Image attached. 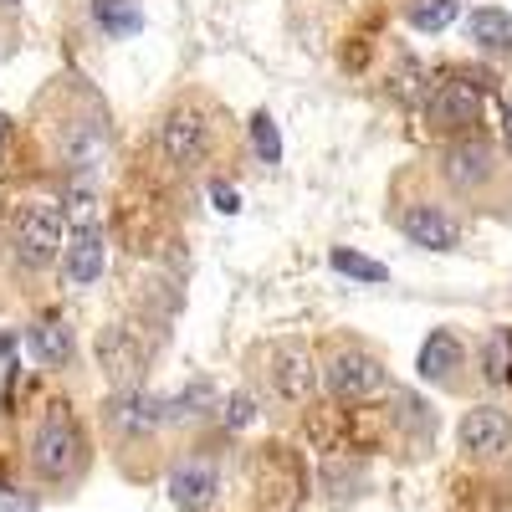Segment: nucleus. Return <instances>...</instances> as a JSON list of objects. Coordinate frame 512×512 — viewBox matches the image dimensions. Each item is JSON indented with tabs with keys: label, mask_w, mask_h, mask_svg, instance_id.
I'll use <instances>...</instances> for the list:
<instances>
[{
	"label": "nucleus",
	"mask_w": 512,
	"mask_h": 512,
	"mask_svg": "<svg viewBox=\"0 0 512 512\" xmlns=\"http://www.w3.org/2000/svg\"><path fill=\"white\" fill-rule=\"evenodd\" d=\"M154 149H159V164L175 180H190V175L216 180L221 164L236 154V123L221 108V98L185 88L164 103V113L154 123Z\"/></svg>",
	"instance_id": "f257e3e1"
},
{
	"label": "nucleus",
	"mask_w": 512,
	"mask_h": 512,
	"mask_svg": "<svg viewBox=\"0 0 512 512\" xmlns=\"http://www.w3.org/2000/svg\"><path fill=\"white\" fill-rule=\"evenodd\" d=\"M36 118H41V139L57 154L62 180L67 175H93L103 164L108 144H113V128H108V108L103 98L88 88V82H72L57 77L47 93L36 98Z\"/></svg>",
	"instance_id": "f03ea898"
},
{
	"label": "nucleus",
	"mask_w": 512,
	"mask_h": 512,
	"mask_svg": "<svg viewBox=\"0 0 512 512\" xmlns=\"http://www.w3.org/2000/svg\"><path fill=\"white\" fill-rule=\"evenodd\" d=\"M26 461H31V472L36 482H47V487H72L82 482V472H88V436H82V425L77 415L52 400V405H41L36 425H31V446H26Z\"/></svg>",
	"instance_id": "7ed1b4c3"
},
{
	"label": "nucleus",
	"mask_w": 512,
	"mask_h": 512,
	"mask_svg": "<svg viewBox=\"0 0 512 512\" xmlns=\"http://www.w3.org/2000/svg\"><path fill=\"white\" fill-rule=\"evenodd\" d=\"M67 241V210L57 200H26L11 216V256L26 272H47Z\"/></svg>",
	"instance_id": "20e7f679"
},
{
	"label": "nucleus",
	"mask_w": 512,
	"mask_h": 512,
	"mask_svg": "<svg viewBox=\"0 0 512 512\" xmlns=\"http://www.w3.org/2000/svg\"><path fill=\"white\" fill-rule=\"evenodd\" d=\"M175 395H154L144 390V384H134V390H113L103 400V425L118 436V441H149L159 436L164 425H175Z\"/></svg>",
	"instance_id": "39448f33"
},
{
	"label": "nucleus",
	"mask_w": 512,
	"mask_h": 512,
	"mask_svg": "<svg viewBox=\"0 0 512 512\" xmlns=\"http://www.w3.org/2000/svg\"><path fill=\"white\" fill-rule=\"evenodd\" d=\"M502 169H507L502 154L487 139H477V134H461V139H451L441 149V180L461 200H487V190L502 180Z\"/></svg>",
	"instance_id": "423d86ee"
},
{
	"label": "nucleus",
	"mask_w": 512,
	"mask_h": 512,
	"mask_svg": "<svg viewBox=\"0 0 512 512\" xmlns=\"http://www.w3.org/2000/svg\"><path fill=\"white\" fill-rule=\"evenodd\" d=\"M93 354H98V369L108 374L113 390H134V384H144V374H149V364H154V344H149L134 323H108V328H98Z\"/></svg>",
	"instance_id": "0eeeda50"
},
{
	"label": "nucleus",
	"mask_w": 512,
	"mask_h": 512,
	"mask_svg": "<svg viewBox=\"0 0 512 512\" xmlns=\"http://www.w3.org/2000/svg\"><path fill=\"white\" fill-rule=\"evenodd\" d=\"M323 384H328V395H333V400L359 405V400L384 395V384H390V369H384L379 354H369V349H359V344H338V349L328 354V364H323Z\"/></svg>",
	"instance_id": "6e6552de"
},
{
	"label": "nucleus",
	"mask_w": 512,
	"mask_h": 512,
	"mask_svg": "<svg viewBox=\"0 0 512 512\" xmlns=\"http://www.w3.org/2000/svg\"><path fill=\"white\" fill-rule=\"evenodd\" d=\"M482 123V88L466 72H451L446 82H436L425 93V128L431 134H477Z\"/></svg>",
	"instance_id": "1a4fd4ad"
},
{
	"label": "nucleus",
	"mask_w": 512,
	"mask_h": 512,
	"mask_svg": "<svg viewBox=\"0 0 512 512\" xmlns=\"http://www.w3.org/2000/svg\"><path fill=\"white\" fill-rule=\"evenodd\" d=\"M395 226L420 251H456L461 246V221L451 216L441 200H405L395 210Z\"/></svg>",
	"instance_id": "9d476101"
},
{
	"label": "nucleus",
	"mask_w": 512,
	"mask_h": 512,
	"mask_svg": "<svg viewBox=\"0 0 512 512\" xmlns=\"http://www.w3.org/2000/svg\"><path fill=\"white\" fill-rule=\"evenodd\" d=\"M164 487H169V502H175L180 512H205L210 502H216V492H221V466L210 456L190 451V456H180L175 466H169Z\"/></svg>",
	"instance_id": "9b49d317"
},
{
	"label": "nucleus",
	"mask_w": 512,
	"mask_h": 512,
	"mask_svg": "<svg viewBox=\"0 0 512 512\" xmlns=\"http://www.w3.org/2000/svg\"><path fill=\"white\" fill-rule=\"evenodd\" d=\"M456 441L466 456H502L512 446V420L497 405H472L456 425Z\"/></svg>",
	"instance_id": "f8f14e48"
},
{
	"label": "nucleus",
	"mask_w": 512,
	"mask_h": 512,
	"mask_svg": "<svg viewBox=\"0 0 512 512\" xmlns=\"http://www.w3.org/2000/svg\"><path fill=\"white\" fill-rule=\"evenodd\" d=\"M62 251H67V256H62V277H67V287H93V282L103 277V262H108V236H103V226H98V221H82Z\"/></svg>",
	"instance_id": "ddd939ff"
},
{
	"label": "nucleus",
	"mask_w": 512,
	"mask_h": 512,
	"mask_svg": "<svg viewBox=\"0 0 512 512\" xmlns=\"http://www.w3.org/2000/svg\"><path fill=\"white\" fill-rule=\"evenodd\" d=\"M272 384H277V395L292 400V405H303V400L313 395L318 364H313L308 344H277V349H272Z\"/></svg>",
	"instance_id": "4468645a"
},
{
	"label": "nucleus",
	"mask_w": 512,
	"mask_h": 512,
	"mask_svg": "<svg viewBox=\"0 0 512 512\" xmlns=\"http://www.w3.org/2000/svg\"><path fill=\"white\" fill-rule=\"evenodd\" d=\"M26 354L41 364V369H67L77 359V338L62 318H36L26 328Z\"/></svg>",
	"instance_id": "2eb2a0df"
},
{
	"label": "nucleus",
	"mask_w": 512,
	"mask_h": 512,
	"mask_svg": "<svg viewBox=\"0 0 512 512\" xmlns=\"http://www.w3.org/2000/svg\"><path fill=\"white\" fill-rule=\"evenodd\" d=\"M466 364V349L451 328H436L431 338L420 344V359H415V374L425 384H456V369Z\"/></svg>",
	"instance_id": "dca6fc26"
},
{
	"label": "nucleus",
	"mask_w": 512,
	"mask_h": 512,
	"mask_svg": "<svg viewBox=\"0 0 512 512\" xmlns=\"http://www.w3.org/2000/svg\"><path fill=\"white\" fill-rule=\"evenodd\" d=\"M93 26L113 41H128L144 31V6L139 0H93Z\"/></svg>",
	"instance_id": "f3484780"
},
{
	"label": "nucleus",
	"mask_w": 512,
	"mask_h": 512,
	"mask_svg": "<svg viewBox=\"0 0 512 512\" xmlns=\"http://www.w3.org/2000/svg\"><path fill=\"white\" fill-rule=\"evenodd\" d=\"M466 36L477 41L482 52H512V16L497 6H482L466 16Z\"/></svg>",
	"instance_id": "a211bd4d"
},
{
	"label": "nucleus",
	"mask_w": 512,
	"mask_h": 512,
	"mask_svg": "<svg viewBox=\"0 0 512 512\" xmlns=\"http://www.w3.org/2000/svg\"><path fill=\"white\" fill-rule=\"evenodd\" d=\"M456 16H461V0H405V21L415 31H425V36L446 31Z\"/></svg>",
	"instance_id": "6ab92c4d"
},
{
	"label": "nucleus",
	"mask_w": 512,
	"mask_h": 512,
	"mask_svg": "<svg viewBox=\"0 0 512 512\" xmlns=\"http://www.w3.org/2000/svg\"><path fill=\"white\" fill-rule=\"evenodd\" d=\"M328 267L344 272V277H354V282H390V267L374 262V256H359L354 246H333V251H328Z\"/></svg>",
	"instance_id": "aec40b11"
},
{
	"label": "nucleus",
	"mask_w": 512,
	"mask_h": 512,
	"mask_svg": "<svg viewBox=\"0 0 512 512\" xmlns=\"http://www.w3.org/2000/svg\"><path fill=\"white\" fill-rule=\"evenodd\" d=\"M246 139H251V149H256V159H262V164H282V139H277V123H272L267 108H256L246 118Z\"/></svg>",
	"instance_id": "412c9836"
},
{
	"label": "nucleus",
	"mask_w": 512,
	"mask_h": 512,
	"mask_svg": "<svg viewBox=\"0 0 512 512\" xmlns=\"http://www.w3.org/2000/svg\"><path fill=\"white\" fill-rule=\"evenodd\" d=\"M216 400H221V390H216V384H210V379H190L185 390L175 395V415H180V420L210 415V410H216Z\"/></svg>",
	"instance_id": "4be33fe9"
},
{
	"label": "nucleus",
	"mask_w": 512,
	"mask_h": 512,
	"mask_svg": "<svg viewBox=\"0 0 512 512\" xmlns=\"http://www.w3.org/2000/svg\"><path fill=\"white\" fill-rule=\"evenodd\" d=\"M221 420H226V431H246V425L256 420V400H251L246 390H241V395H231V400H226V415H221Z\"/></svg>",
	"instance_id": "5701e85b"
},
{
	"label": "nucleus",
	"mask_w": 512,
	"mask_h": 512,
	"mask_svg": "<svg viewBox=\"0 0 512 512\" xmlns=\"http://www.w3.org/2000/svg\"><path fill=\"white\" fill-rule=\"evenodd\" d=\"M0 512H36V492H21V487H0Z\"/></svg>",
	"instance_id": "b1692460"
},
{
	"label": "nucleus",
	"mask_w": 512,
	"mask_h": 512,
	"mask_svg": "<svg viewBox=\"0 0 512 512\" xmlns=\"http://www.w3.org/2000/svg\"><path fill=\"white\" fill-rule=\"evenodd\" d=\"M210 200H216V210H221V216H236V210H241V200H236V190L216 175V180H210Z\"/></svg>",
	"instance_id": "393cba45"
},
{
	"label": "nucleus",
	"mask_w": 512,
	"mask_h": 512,
	"mask_svg": "<svg viewBox=\"0 0 512 512\" xmlns=\"http://www.w3.org/2000/svg\"><path fill=\"white\" fill-rule=\"evenodd\" d=\"M11 144H16V118H6V113H0V164H6Z\"/></svg>",
	"instance_id": "a878e982"
},
{
	"label": "nucleus",
	"mask_w": 512,
	"mask_h": 512,
	"mask_svg": "<svg viewBox=\"0 0 512 512\" xmlns=\"http://www.w3.org/2000/svg\"><path fill=\"white\" fill-rule=\"evenodd\" d=\"M11 52H16V31H11L6 21H0V62H6Z\"/></svg>",
	"instance_id": "bb28decb"
},
{
	"label": "nucleus",
	"mask_w": 512,
	"mask_h": 512,
	"mask_svg": "<svg viewBox=\"0 0 512 512\" xmlns=\"http://www.w3.org/2000/svg\"><path fill=\"white\" fill-rule=\"evenodd\" d=\"M502 139H507V149H512V103L502 108Z\"/></svg>",
	"instance_id": "cd10ccee"
},
{
	"label": "nucleus",
	"mask_w": 512,
	"mask_h": 512,
	"mask_svg": "<svg viewBox=\"0 0 512 512\" xmlns=\"http://www.w3.org/2000/svg\"><path fill=\"white\" fill-rule=\"evenodd\" d=\"M0 6H21V0H0Z\"/></svg>",
	"instance_id": "c85d7f7f"
},
{
	"label": "nucleus",
	"mask_w": 512,
	"mask_h": 512,
	"mask_svg": "<svg viewBox=\"0 0 512 512\" xmlns=\"http://www.w3.org/2000/svg\"><path fill=\"white\" fill-rule=\"evenodd\" d=\"M0 221H6V205H0Z\"/></svg>",
	"instance_id": "c756f323"
}]
</instances>
